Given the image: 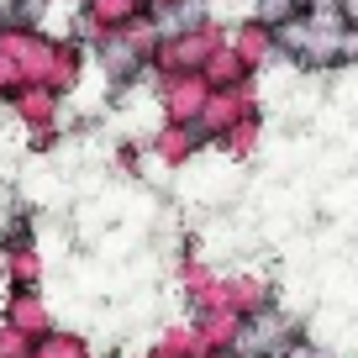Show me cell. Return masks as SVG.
<instances>
[{
    "mask_svg": "<svg viewBox=\"0 0 358 358\" xmlns=\"http://www.w3.org/2000/svg\"><path fill=\"white\" fill-rule=\"evenodd\" d=\"M232 43V27L227 22H206L195 32H179V37H164L153 48V79H169V74H206L222 48Z\"/></svg>",
    "mask_w": 358,
    "mask_h": 358,
    "instance_id": "obj_1",
    "label": "cell"
},
{
    "mask_svg": "<svg viewBox=\"0 0 358 358\" xmlns=\"http://www.w3.org/2000/svg\"><path fill=\"white\" fill-rule=\"evenodd\" d=\"M6 111L16 116V127H22L27 137H32L37 153H48V148L58 143V127H64V95L48 85H22L16 90V101L6 106Z\"/></svg>",
    "mask_w": 358,
    "mask_h": 358,
    "instance_id": "obj_2",
    "label": "cell"
},
{
    "mask_svg": "<svg viewBox=\"0 0 358 358\" xmlns=\"http://www.w3.org/2000/svg\"><path fill=\"white\" fill-rule=\"evenodd\" d=\"M216 90L206 85V74H169L153 79V106H158V122H174V127H195L206 116V101Z\"/></svg>",
    "mask_w": 358,
    "mask_h": 358,
    "instance_id": "obj_3",
    "label": "cell"
},
{
    "mask_svg": "<svg viewBox=\"0 0 358 358\" xmlns=\"http://www.w3.org/2000/svg\"><path fill=\"white\" fill-rule=\"evenodd\" d=\"M248 116H264V106H258V85H248V90H216L211 101H206V116L195 122V132L206 137V148H216L232 127H243Z\"/></svg>",
    "mask_w": 358,
    "mask_h": 358,
    "instance_id": "obj_4",
    "label": "cell"
},
{
    "mask_svg": "<svg viewBox=\"0 0 358 358\" xmlns=\"http://www.w3.org/2000/svg\"><path fill=\"white\" fill-rule=\"evenodd\" d=\"M0 322L16 327V332H27L32 343H43L48 332H58L53 306H48L43 290H11V295H6V306H0Z\"/></svg>",
    "mask_w": 358,
    "mask_h": 358,
    "instance_id": "obj_5",
    "label": "cell"
},
{
    "mask_svg": "<svg viewBox=\"0 0 358 358\" xmlns=\"http://www.w3.org/2000/svg\"><path fill=\"white\" fill-rule=\"evenodd\" d=\"M206 137L195 127H174V122H158V132L148 137V164H164V169H190L201 158Z\"/></svg>",
    "mask_w": 358,
    "mask_h": 358,
    "instance_id": "obj_6",
    "label": "cell"
},
{
    "mask_svg": "<svg viewBox=\"0 0 358 358\" xmlns=\"http://www.w3.org/2000/svg\"><path fill=\"white\" fill-rule=\"evenodd\" d=\"M232 48L253 74H264L268 64H280V32L268 22H258V16H243V22L232 27Z\"/></svg>",
    "mask_w": 358,
    "mask_h": 358,
    "instance_id": "obj_7",
    "label": "cell"
},
{
    "mask_svg": "<svg viewBox=\"0 0 358 358\" xmlns=\"http://www.w3.org/2000/svg\"><path fill=\"white\" fill-rule=\"evenodd\" d=\"M227 285H232V306L243 316H258L268 306H280V280L268 268H237V274H227Z\"/></svg>",
    "mask_w": 358,
    "mask_h": 358,
    "instance_id": "obj_8",
    "label": "cell"
},
{
    "mask_svg": "<svg viewBox=\"0 0 358 358\" xmlns=\"http://www.w3.org/2000/svg\"><path fill=\"white\" fill-rule=\"evenodd\" d=\"M0 274H6V285H11V290H43V280H48L43 248H37V243H22V248H11V253H0Z\"/></svg>",
    "mask_w": 358,
    "mask_h": 358,
    "instance_id": "obj_9",
    "label": "cell"
},
{
    "mask_svg": "<svg viewBox=\"0 0 358 358\" xmlns=\"http://www.w3.org/2000/svg\"><path fill=\"white\" fill-rule=\"evenodd\" d=\"M190 322H195V332L206 337V348H211V353H232V348H237L243 311H195Z\"/></svg>",
    "mask_w": 358,
    "mask_h": 358,
    "instance_id": "obj_10",
    "label": "cell"
},
{
    "mask_svg": "<svg viewBox=\"0 0 358 358\" xmlns=\"http://www.w3.org/2000/svg\"><path fill=\"white\" fill-rule=\"evenodd\" d=\"M206 85H211V90H248V85H258V74L243 64V58H237V48L227 43L222 53L206 64Z\"/></svg>",
    "mask_w": 358,
    "mask_h": 358,
    "instance_id": "obj_11",
    "label": "cell"
},
{
    "mask_svg": "<svg viewBox=\"0 0 358 358\" xmlns=\"http://www.w3.org/2000/svg\"><path fill=\"white\" fill-rule=\"evenodd\" d=\"M216 280H222V274H216L206 258H179V295H185V306H195Z\"/></svg>",
    "mask_w": 358,
    "mask_h": 358,
    "instance_id": "obj_12",
    "label": "cell"
},
{
    "mask_svg": "<svg viewBox=\"0 0 358 358\" xmlns=\"http://www.w3.org/2000/svg\"><path fill=\"white\" fill-rule=\"evenodd\" d=\"M32 358H95V348H90V337L69 332V327H58V332H48L43 343H37Z\"/></svg>",
    "mask_w": 358,
    "mask_h": 358,
    "instance_id": "obj_13",
    "label": "cell"
},
{
    "mask_svg": "<svg viewBox=\"0 0 358 358\" xmlns=\"http://www.w3.org/2000/svg\"><path fill=\"white\" fill-rule=\"evenodd\" d=\"M258 143H264V116H248V122H243V127H232V132H227L216 148H222L227 158H237V164H243V158H253V153H258Z\"/></svg>",
    "mask_w": 358,
    "mask_h": 358,
    "instance_id": "obj_14",
    "label": "cell"
},
{
    "mask_svg": "<svg viewBox=\"0 0 358 358\" xmlns=\"http://www.w3.org/2000/svg\"><path fill=\"white\" fill-rule=\"evenodd\" d=\"M253 16L268 22V27H285V22H295V16H306V11L295 0H253Z\"/></svg>",
    "mask_w": 358,
    "mask_h": 358,
    "instance_id": "obj_15",
    "label": "cell"
},
{
    "mask_svg": "<svg viewBox=\"0 0 358 358\" xmlns=\"http://www.w3.org/2000/svg\"><path fill=\"white\" fill-rule=\"evenodd\" d=\"M32 353H37V343H32V337L0 322V358H32Z\"/></svg>",
    "mask_w": 358,
    "mask_h": 358,
    "instance_id": "obj_16",
    "label": "cell"
},
{
    "mask_svg": "<svg viewBox=\"0 0 358 358\" xmlns=\"http://www.w3.org/2000/svg\"><path fill=\"white\" fill-rule=\"evenodd\" d=\"M16 90H22V69H16V58L0 48V106H11Z\"/></svg>",
    "mask_w": 358,
    "mask_h": 358,
    "instance_id": "obj_17",
    "label": "cell"
},
{
    "mask_svg": "<svg viewBox=\"0 0 358 358\" xmlns=\"http://www.w3.org/2000/svg\"><path fill=\"white\" fill-rule=\"evenodd\" d=\"M343 22H348V32H358V0H343Z\"/></svg>",
    "mask_w": 358,
    "mask_h": 358,
    "instance_id": "obj_18",
    "label": "cell"
},
{
    "mask_svg": "<svg viewBox=\"0 0 358 358\" xmlns=\"http://www.w3.org/2000/svg\"><path fill=\"white\" fill-rule=\"evenodd\" d=\"M143 358H179V353H169V348H158V343H153V348H148Z\"/></svg>",
    "mask_w": 358,
    "mask_h": 358,
    "instance_id": "obj_19",
    "label": "cell"
},
{
    "mask_svg": "<svg viewBox=\"0 0 358 358\" xmlns=\"http://www.w3.org/2000/svg\"><path fill=\"white\" fill-rule=\"evenodd\" d=\"M211 358H232V353H211Z\"/></svg>",
    "mask_w": 358,
    "mask_h": 358,
    "instance_id": "obj_20",
    "label": "cell"
}]
</instances>
